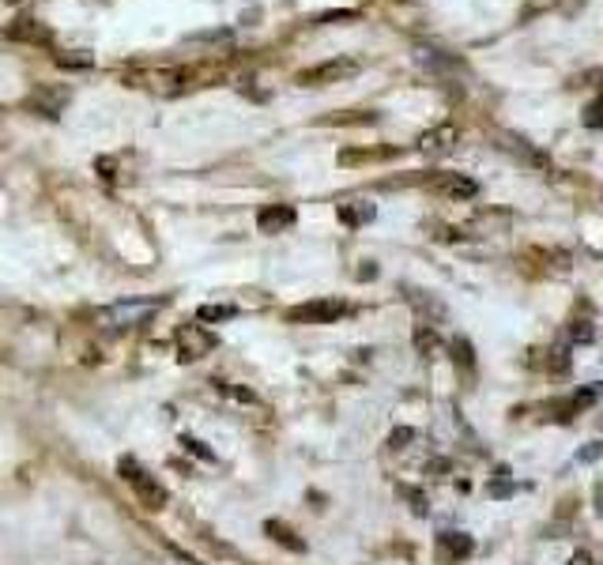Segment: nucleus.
Returning <instances> with one entry per match:
<instances>
[{
    "label": "nucleus",
    "mask_w": 603,
    "mask_h": 565,
    "mask_svg": "<svg viewBox=\"0 0 603 565\" xmlns=\"http://www.w3.org/2000/svg\"><path fill=\"white\" fill-rule=\"evenodd\" d=\"M68 102V91H38L34 99H27V106H34V110H42L46 117H57L61 113V106Z\"/></svg>",
    "instance_id": "9b49d317"
},
{
    "label": "nucleus",
    "mask_w": 603,
    "mask_h": 565,
    "mask_svg": "<svg viewBox=\"0 0 603 565\" xmlns=\"http://www.w3.org/2000/svg\"><path fill=\"white\" fill-rule=\"evenodd\" d=\"M441 547L449 551V554H457V558H468V554H472V539L460 535V532H449V535L441 539Z\"/></svg>",
    "instance_id": "2eb2a0df"
},
{
    "label": "nucleus",
    "mask_w": 603,
    "mask_h": 565,
    "mask_svg": "<svg viewBox=\"0 0 603 565\" xmlns=\"http://www.w3.org/2000/svg\"><path fill=\"white\" fill-rule=\"evenodd\" d=\"M426 189H434L438 197H449V200H472L479 185L472 178H464V173H453V170H438L426 178Z\"/></svg>",
    "instance_id": "7ed1b4c3"
},
{
    "label": "nucleus",
    "mask_w": 603,
    "mask_h": 565,
    "mask_svg": "<svg viewBox=\"0 0 603 565\" xmlns=\"http://www.w3.org/2000/svg\"><path fill=\"white\" fill-rule=\"evenodd\" d=\"M57 65L68 72H84V68H94V57L87 49H68V53H57Z\"/></svg>",
    "instance_id": "f8f14e48"
},
{
    "label": "nucleus",
    "mask_w": 603,
    "mask_h": 565,
    "mask_svg": "<svg viewBox=\"0 0 603 565\" xmlns=\"http://www.w3.org/2000/svg\"><path fill=\"white\" fill-rule=\"evenodd\" d=\"M159 309H163L159 298H129V302H113V305H106L102 313H99V324H106V328H136V324L151 321L155 313H159Z\"/></svg>",
    "instance_id": "f257e3e1"
},
{
    "label": "nucleus",
    "mask_w": 603,
    "mask_h": 565,
    "mask_svg": "<svg viewBox=\"0 0 603 565\" xmlns=\"http://www.w3.org/2000/svg\"><path fill=\"white\" fill-rule=\"evenodd\" d=\"M336 19H359V12H324L317 15V23H336Z\"/></svg>",
    "instance_id": "a211bd4d"
},
{
    "label": "nucleus",
    "mask_w": 603,
    "mask_h": 565,
    "mask_svg": "<svg viewBox=\"0 0 603 565\" xmlns=\"http://www.w3.org/2000/svg\"><path fill=\"white\" fill-rule=\"evenodd\" d=\"M566 565H592V558H589V554H585V551H581V554H573V558H570V561H566Z\"/></svg>",
    "instance_id": "4be33fe9"
},
{
    "label": "nucleus",
    "mask_w": 603,
    "mask_h": 565,
    "mask_svg": "<svg viewBox=\"0 0 603 565\" xmlns=\"http://www.w3.org/2000/svg\"><path fill=\"white\" fill-rule=\"evenodd\" d=\"M603 453V445H589V449H581V456L577 460H596Z\"/></svg>",
    "instance_id": "aec40b11"
},
{
    "label": "nucleus",
    "mask_w": 603,
    "mask_h": 565,
    "mask_svg": "<svg viewBox=\"0 0 603 565\" xmlns=\"http://www.w3.org/2000/svg\"><path fill=\"white\" fill-rule=\"evenodd\" d=\"M264 532H268L271 539H279L287 551H302V539H290V528H287V524H279V520H268V524H264Z\"/></svg>",
    "instance_id": "ddd939ff"
},
{
    "label": "nucleus",
    "mask_w": 603,
    "mask_h": 565,
    "mask_svg": "<svg viewBox=\"0 0 603 565\" xmlns=\"http://www.w3.org/2000/svg\"><path fill=\"white\" fill-rule=\"evenodd\" d=\"M377 216V207L369 204V200H351V204H340V219L347 226H362V223H374Z\"/></svg>",
    "instance_id": "1a4fd4ad"
},
{
    "label": "nucleus",
    "mask_w": 603,
    "mask_h": 565,
    "mask_svg": "<svg viewBox=\"0 0 603 565\" xmlns=\"http://www.w3.org/2000/svg\"><path fill=\"white\" fill-rule=\"evenodd\" d=\"M403 441H412V430H396L393 437H388V445H393V449H403Z\"/></svg>",
    "instance_id": "6ab92c4d"
},
{
    "label": "nucleus",
    "mask_w": 603,
    "mask_h": 565,
    "mask_svg": "<svg viewBox=\"0 0 603 565\" xmlns=\"http://www.w3.org/2000/svg\"><path fill=\"white\" fill-rule=\"evenodd\" d=\"M4 34H8V42H34V46H46V42H49V27L38 23V19H31V15L8 23Z\"/></svg>",
    "instance_id": "6e6552de"
},
{
    "label": "nucleus",
    "mask_w": 603,
    "mask_h": 565,
    "mask_svg": "<svg viewBox=\"0 0 603 565\" xmlns=\"http://www.w3.org/2000/svg\"><path fill=\"white\" fill-rule=\"evenodd\" d=\"M453 140H457V128H438V132H430V136H422L419 147H426V151H441V147H449Z\"/></svg>",
    "instance_id": "4468645a"
},
{
    "label": "nucleus",
    "mask_w": 603,
    "mask_h": 565,
    "mask_svg": "<svg viewBox=\"0 0 603 565\" xmlns=\"http://www.w3.org/2000/svg\"><path fill=\"white\" fill-rule=\"evenodd\" d=\"M585 125H589V128H603V94H599L596 102L585 106Z\"/></svg>",
    "instance_id": "dca6fc26"
},
{
    "label": "nucleus",
    "mask_w": 603,
    "mask_h": 565,
    "mask_svg": "<svg viewBox=\"0 0 603 565\" xmlns=\"http://www.w3.org/2000/svg\"><path fill=\"white\" fill-rule=\"evenodd\" d=\"M596 501H599V505H596V509H599V513H603V490H599V494H596Z\"/></svg>",
    "instance_id": "5701e85b"
},
{
    "label": "nucleus",
    "mask_w": 603,
    "mask_h": 565,
    "mask_svg": "<svg viewBox=\"0 0 603 565\" xmlns=\"http://www.w3.org/2000/svg\"><path fill=\"white\" fill-rule=\"evenodd\" d=\"M295 219H298V211L290 207V204H271V207H261V211H257L261 234H283V230L295 226Z\"/></svg>",
    "instance_id": "0eeeda50"
},
{
    "label": "nucleus",
    "mask_w": 603,
    "mask_h": 565,
    "mask_svg": "<svg viewBox=\"0 0 603 565\" xmlns=\"http://www.w3.org/2000/svg\"><path fill=\"white\" fill-rule=\"evenodd\" d=\"M185 445H189V449H192V453H197V456H208V460H211V453L204 449V445H200V441H192V437H185Z\"/></svg>",
    "instance_id": "412c9836"
},
{
    "label": "nucleus",
    "mask_w": 603,
    "mask_h": 565,
    "mask_svg": "<svg viewBox=\"0 0 603 565\" xmlns=\"http://www.w3.org/2000/svg\"><path fill=\"white\" fill-rule=\"evenodd\" d=\"M347 313L343 302H333V298H317V302H306V305H295L290 309V321H302V324H333Z\"/></svg>",
    "instance_id": "20e7f679"
},
{
    "label": "nucleus",
    "mask_w": 603,
    "mask_h": 565,
    "mask_svg": "<svg viewBox=\"0 0 603 565\" xmlns=\"http://www.w3.org/2000/svg\"><path fill=\"white\" fill-rule=\"evenodd\" d=\"M362 72V57H333V61H321V65H309L295 75L298 87H324V84H340L347 75Z\"/></svg>",
    "instance_id": "f03ea898"
},
{
    "label": "nucleus",
    "mask_w": 603,
    "mask_h": 565,
    "mask_svg": "<svg viewBox=\"0 0 603 565\" xmlns=\"http://www.w3.org/2000/svg\"><path fill=\"white\" fill-rule=\"evenodd\" d=\"M415 57H419V65H426V68H445V72L460 68V61H457L453 53H441V49H434V46H419Z\"/></svg>",
    "instance_id": "9d476101"
},
{
    "label": "nucleus",
    "mask_w": 603,
    "mask_h": 565,
    "mask_svg": "<svg viewBox=\"0 0 603 565\" xmlns=\"http://www.w3.org/2000/svg\"><path fill=\"white\" fill-rule=\"evenodd\" d=\"M121 472H125V479L132 482V490L140 494V498L151 505V509H163V505H166V490H163L159 482L147 479L144 472H136V463H132V460H121Z\"/></svg>",
    "instance_id": "39448f33"
},
{
    "label": "nucleus",
    "mask_w": 603,
    "mask_h": 565,
    "mask_svg": "<svg viewBox=\"0 0 603 565\" xmlns=\"http://www.w3.org/2000/svg\"><path fill=\"white\" fill-rule=\"evenodd\" d=\"M211 347H216V336L204 332L200 324H185L182 332H178V350H182V358H200V355H208Z\"/></svg>",
    "instance_id": "423d86ee"
},
{
    "label": "nucleus",
    "mask_w": 603,
    "mask_h": 565,
    "mask_svg": "<svg viewBox=\"0 0 603 565\" xmlns=\"http://www.w3.org/2000/svg\"><path fill=\"white\" fill-rule=\"evenodd\" d=\"M223 317H235V309L230 305H204L200 309V321H223Z\"/></svg>",
    "instance_id": "f3484780"
}]
</instances>
